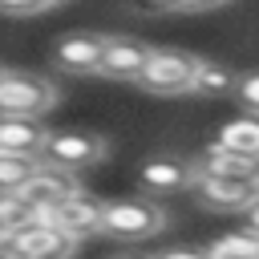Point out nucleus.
I'll return each instance as SVG.
<instances>
[{
  "instance_id": "1",
  "label": "nucleus",
  "mask_w": 259,
  "mask_h": 259,
  "mask_svg": "<svg viewBox=\"0 0 259 259\" xmlns=\"http://www.w3.org/2000/svg\"><path fill=\"white\" fill-rule=\"evenodd\" d=\"M162 227H166V210L150 194L101 202V214H97V235H109L117 243H142V239L158 235Z\"/></svg>"
},
{
  "instance_id": "2",
  "label": "nucleus",
  "mask_w": 259,
  "mask_h": 259,
  "mask_svg": "<svg viewBox=\"0 0 259 259\" xmlns=\"http://www.w3.org/2000/svg\"><path fill=\"white\" fill-rule=\"evenodd\" d=\"M57 105V85L40 73L4 69L0 77V117H45Z\"/></svg>"
},
{
  "instance_id": "3",
  "label": "nucleus",
  "mask_w": 259,
  "mask_h": 259,
  "mask_svg": "<svg viewBox=\"0 0 259 259\" xmlns=\"http://www.w3.org/2000/svg\"><path fill=\"white\" fill-rule=\"evenodd\" d=\"M194 53H182V49H150L142 69H138V85L154 97H178V93H190V77H194Z\"/></svg>"
},
{
  "instance_id": "4",
  "label": "nucleus",
  "mask_w": 259,
  "mask_h": 259,
  "mask_svg": "<svg viewBox=\"0 0 259 259\" xmlns=\"http://www.w3.org/2000/svg\"><path fill=\"white\" fill-rule=\"evenodd\" d=\"M105 154H109V142L89 134V130H49V138L40 146L45 162H53L61 170H73V174L105 162Z\"/></svg>"
},
{
  "instance_id": "5",
  "label": "nucleus",
  "mask_w": 259,
  "mask_h": 259,
  "mask_svg": "<svg viewBox=\"0 0 259 259\" xmlns=\"http://www.w3.org/2000/svg\"><path fill=\"white\" fill-rule=\"evenodd\" d=\"M0 251L8 259H69L77 251V239H69L57 227L24 223V227H16V231H8L0 239Z\"/></svg>"
},
{
  "instance_id": "6",
  "label": "nucleus",
  "mask_w": 259,
  "mask_h": 259,
  "mask_svg": "<svg viewBox=\"0 0 259 259\" xmlns=\"http://www.w3.org/2000/svg\"><path fill=\"white\" fill-rule=\"evenodd\" d=\"M190 190H194L198 206H206L214 214L247 210L259 198V182H251V178H223V174H194Z\"/></svg>"
},
{
  "instance_id": "7",
  "label": "nucleus",
  "mask_w": 259,
  "mask_h": 259,
  "mask_svg": "<svg viewBox=\"0 0 259 259\" xmlns=\"http://www.w3.org/2000/svg\"><path fill=\"white\" fill-rule=\"evenodd\" d=\"M190 182H194V162L182 158V154L146 158L142 170H138V186H142V194H150V198L182 194V190H190Z\"/></svg>"
},
{
  "instance_id": "8",
  "label": "nucleus",
  "mask_w": 259,
  "mask_h": 259,
  "mask_svg": "<svg viewBox=\"0 0 259 259\" xmlns=\"http://www.w3.org/2000/svg\"><path fill=\"white\" fill-rule=\"evenodd\" d=\"M150 45L134 40V36H105L101 40V57H97V77L109 81H134L142 61H146Z\"/></svg>"
},
{
  "instance_id": "9",
  "label": "nucleus",
  "mask_w": 259,
  "mask_h": 259,
  "mask_svg": "<svg viewBox=\"0 0 259 259\" xmlns=\"http://www.w3.org/2000/svg\"><path fill=\"white\" fill-rule=\"evenodd\" d=\"M81 190V182H77V174L73 170H61V166H53V162H36V170L24 178V186L16 190L24 202H32V206H40V202H61V198H69V194H77Z\"/></svg>"
},
{
  "instance_id": "10",
  "label": "nucleus",
  "mask_w": 259,
  "mask_h": 259,
  "mask_svg": "<svg viewBox=\"0 0 259 259\" xmlns=\"http://www.w3.org/2000/svg\"><path fill=\"white\" fill-rule=\"evenodd\" d=\"M101 32H73L65 36L57 49H53V61L61 73H73V77H89L97 73V57H101Z\"/></svg>"
},
{
  "instance_id": "11",
  "label": "nucleus",
  "mask_w": 259,
  "mask_h": 259,
  "mask_svg": "<svg viewBox=\"0 0 259 259\" xmlns=\"http://www.w3.org/2000/svg\"><path fill=\"white\" fill-rule=\"evenodd\" d=\"M194 174H223V178H251V182H259V158L210 142V146L194 158Z\"/></svg>"
},
{
  "instance_id": "12",
  "label": "nucleus",
  "mask_w": 259,
  "mask_h": 259,
  "mask_svg": "<svg viewBox=\"0 0 259 259\" xmlns=\"http://www.w3.org/2000/svg\"><path fill=\"white\" fill-rule=\"evenodd\" d=\"M49 130L40 125V117H0V150L8 154H32L40 158Z\"/></svg>"
},
{
  "instance_id": "13",
  "label": "nucleus",
  "mask_w": 259,
  "mask_h": 259,
  "mask_svg": "<svg viewBox=\"0 0 259 259\" xmlns=\"http://www.w3.org/2000/svg\"><path fill=\"white\" fill-rule=\"evenodd\" d=\"M214 142L227 146V150H239V154L259 158V113H243V117L223 121L219 134H214Z\"/></svg>"
},
{
  "instance_id": "14",
  "label": "nucleus",
  "mask_w": 259,
  "mask_h": 259,
  "mask_svg": "<svg viewBox=\"0 0 259 259\" xmlns=\"http://www.w3.org/2000/svg\"><path fill=\"white\" fill-rule=\"evenodd\" d=\"M235 89V73L223 61H194V77H190V93L194 97H227Z\"/></svg>"
},
{
  "instance_id": "15",
  "label": "nucleus",
  "mask_w": 259,
  "mask_h": 259,
  "mask_svg": "<svg viewBox=\"0 0 259 259\" xmlns=\"http://www.w3.org/2000/svg\"><path fill=\"white\" fill-rule=\"evenodd\" d=\"M210 259H259V235L255 231H231L206 247Z\"/></svg>"
},
{
  "instance_id": "16",
  "label": "nucleus",
  "mask_w": 259,
  "mask_h": 259,
  "mask_svg": "<svg viewBox=\"0 0 259 259\" xmlns=\"http://www.w3.org/2000/svg\"><path fill=\"white\" fill-rule=\"evenodd\" d=\"M36 162L40 158H32V154H8V150H0V190H20L24 178L36 170Z\"/></svg>"
},
{
  "instance_id": "17",
  "label": "nucleus",
  "mask_w": 259,
  "mask_h": 259,
  "mask_svg": "<svg viewBox=\"0 0 259 259\" xmlns=\"http://www.w3.org/2000/svg\"><path fill=\"white\" fill-rule=\"evenodd\" d=\"M32 219V202H24L16 190H0V231H16Z\"/></svg>"
},
{
  "instance_id": "18",
  "label": "nucleus",
  "mask_w": 259,
  "mask_h": 259,
  "mask_svg": "<svg viewBox=\"0 0 259 259\" xmlns=\"http://www.w3.org/2000/svg\"><path fill=\"white\" fill-rule=\"evenodd\" d=\"M231 97L247 109V113H259V69L255 73H243V77H235V89H231Z\"/></svg>"
},
{
  "instance_id": "19",
  "label": "nucleus",
  "mask_w": 259,
  "mask_h": 259,
  "mask_svg": "<svg viewBox=\"0 0 259 259\" xmlns=\"http://www.w3.org/2000/svg\"><path fill=\"white\" fill-rule=\"evenodd\" d=\"M45 8H53V0H0L4 16H36Z\"/></svg>"
},
{
  "instance_id": "20",
  "label": "nucleus",
  "mask_w": 259,
  "mask_h": 259,
  "mask_svg": "<svg viewBox=\"0 0 259 259\" xmlns=\"http://www.w3.org/2000/svg\"><path fill=\"white\" fill-rule=\"evenodd\" d=\"M227 0H166V12H210L223 8Z\"/></svg>"
},
{
  "instance_id": "21",
  "label": "nucleus",
  "mask_w": 259,
  "mask_h": 259,
  "mask_svg": "<svg viewBox=\"0 0 259 259\" xmlns=\"http://www.w3.org/2000/svg\"><path fill=\"white\" fill-rule=\"evenodd\" d=\"M154 259H210V255L206 251H194V247H170V251H162Z\"/></svg>"
},
{
  "instance_id": "22",
  "label": "nucleus",
  "mask_w": 259,
  "mask_h": 259,
  "mask_svg": "<svg viewBox=\"0 0 259 259\" xmlns=\"http://www.w3.org/2000/svg\"><path fill=\"white\" fill-rule=\"evenodd\" d=\"M247 231H255V235H259V198L247 206Z\"/></svg>"
},
{
  "instance_id": "23",
  "label": "nucleus",
  "mask_w": 259,
  "mask_h": 259,
  "mask_svg": "<svg viewBox=\"0 0 259 259\" xmlns=\"http://www.w3.org/2000/svg\"><path fill=\"white\" fill-rule=\"evenodd\" d=\"M109 259H154V255H130L125 251V255H109Z\"/></svg>"
},
{
  "instance_id": "24",
  "label": "nucleus",
  "mask_w": 259,
  "mask_h": 259,
  "mask_svg": "<svg viewBox=\"0 0 259 259\" xmlns=\"http://www.w3.org/2000/svg\"><path fill=\"white\" fill-rule=\"evenodd\" d=\"M0 259H8V255H4V251H0Z\"/></svg>"
},
{
  "instance_id": "25",
  "label": "nucleus",
  "mask_w": 259,
  "mask_h": 259,
  "mask_svg": "<svg viewBox=\"0 0 259 259\" xmlns=\"http://www.w3.org/2000/svg\"><path fill=\"white\" fill-rule=\"evenodd\" d=\"M53 4H61V0H53Z\"/></svg>"
},
{
  "instance_id": "26",
  "label": "nucleus",
  "mask_w": 259,
  "mask_h": 259,
  "mask_svg": "<svg viewBox=\"0 0 259 259\" xmlns=\"http://www.w3.org/2000/svg\"><path fill=\"white\" fill-rule=\"evenodd\" d=\"M0 77H4V69H0Z\"/></svg>"
},
{
  "instance_id": "27",
  "label": "nucleus",
  "mask_w": 259,
  "mask_h": 259,
  "mask_svg": "<svg viewBox=\"0 0 259 259\" xmlns=\"http://www.w3.org/2000/svg\"><path fill=\"white\" fill-rule=\"evenodd\" d=\"M0 239H4V231H0Z\"/></svg>"
}]
</instances>
